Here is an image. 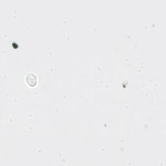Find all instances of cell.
Returning <instances> with one entry per match:
<instances>
[{
  "instance_id": "obj_1",
  "label": "cell",
  "mask_w": 166,
  "mask_h": 166,
  "mask_svg": "<svg viewBox=\"0 0 166 166\" xmlns=\"http://www.w3.org/2000/svg\"><path fill=\"white\" fill-rule=\"evenodd\" d=\"M26 82L29 86L34 87L37 84V78L34 73H30L26 77Z\"/></svg>"
}]
</instances>
